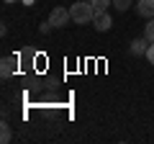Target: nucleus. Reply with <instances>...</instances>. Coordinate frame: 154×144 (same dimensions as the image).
Instances as JSON below:
<instances>
[{"label":"nucleus","mask_w":154,"mask_h":144,"mask_svg":"<svg viewBox=\"0 0 154 144\" xmlns=\"http://www.w3.org/2000/svg\"><path fill=\"white\" fill-rule=\"evenodd\" d=\"M69 16H72V21H75L77 26H82V23H93L95 8H93V3L82 0V3H75V5L69 8Z\"/></svg>","instance_id":"f257e3e1"},{"label":"nucleus","mask_w":154,"mask_h":144,"mask_svg":"<svg viewBox=\"0 0 154 144\" xmlns=\"http://www.w3.org/2000/svg\"><path fill=\"white\" fill-rule=\"evenodd\" d=\"M69 21H72V16H69V8H62V5H57L54 11H51V16H49V23H51L54 28L67 26Z\"/></svg>","instance_id":"f03ea898"},{"label":"nucleus","mask_w":154,"mask_h":144,"mask_svg":"<svg viewBox=\"0 0 154 144\" xmlns=\"http://www.w3.org/2000/svg\"><path fill=\"white\" fill-rule=\"evenodd\" d=\"M149 44H152V41H149L146 36H141V39H134V41H131V46H128V52H131L134 57H146Z\"/></svg>","instance_id":"7ed1b4c3"},{"label":"nucleus","mask_w":154,"mask_h":144,"mask_svg":"<svg viewBox=\"0 0 154 144\" xmlns=\"http://www.w3.org/2000/svg\"><path fill=\"white\" fill-rule=\"evenodd\" d=\"M16 67H18V57H3L0 59V75H3V80L11 77L16 72Z\"/></svg>","instance_id":"20e7f679"},{"label":"nucleus","mask_w":154,"mask_h":144,"mask_svg":"<svg viewBox=\"0 0 154 144\" xmlns=\"http://www.w3.org/2000/svg\"><path fill=\"white\" fill-rule=\"evenodd\" d=\"M134 8L141 18H154V0H136Z\"/></svg>","instance_id":"39448f33"},{"label":"nucleus","mask_w":154,"mask_h":144,"mask_svg":"<svg viewBox=\"0 0 154 144\" xmlns=\"http://www.w3.org/2000/svg\"><path fill=\"white\" fill-rule=\"evenodd\" d=\"M93 26L98 28V31H110V26H113V18H110V13H95Z\"/></svg>","instance_id":"423d86ee"},{"label":"nucleus","mask_w":154,"mask_h":144,"mask_svg":"<svg viewBox=\"0 0 154 144\" xmlns=\"http://www.w3.org/2000/svg\"><path fill=\"white\" fill-rule=\"evenodd\" d=\"M88 3H93L95 13H108V8H113V0H88Z\"/></svg>","instance_id":"0eeeda50"},{"label":"nucleus","mask_w":154,"mask_h":144,"mask_svg":"<svg viewBox=\"0 0 154 144\" xmlns=\"http://www.w3.org/2000/svg\"><path fill=\"white\" fill-rule=\"evenodd\" d=\"M13 139V131H11V126H8V124H0V142L3 144H8Z\"/></svg>","instance_id":"6e6552de"},{"label":"nucleus","mask_w":154,"mask_h":144,"mask_svg":"<svg viewBox=\"0 0 154 144\" xmlns=\"http://www.w3.org/2000/svg\"><path fill=\"white\" fill-rule=\"evenodd\" d=\"M134 5V0H113V8L118 13H123V11H128V8Z\"/></svg>","instance_id":"1a4fd4ad"},{"label":"nucleus","mask_w":154,"mask_h":144,"mask_svg":"<svg viewBox=\"0 0 154 144\" xmlns=\"http://www.w3.org/2000/svg\"><path fill=\"white\" fill-rule=\"evenodd\" d=\"M144 36H146V39L154 44V18H149V23L144 26Z\"/></svg>","instance_id":"9d476101"},{"label":"nucleus","mask_w":154,"mask_h":144,"mask_svg":"<svg viewBox=\"0 0 154 144\" xmlns=\"http://www.w3.org/2000/svg\"><path fill=\"white\" fill-rule=\"evenodd\" d=\"M146 59H149V64H154V44H149V49H146Z\"/></svg>","instance_id":"9b49d317"},{"label":"nucleus","mask_w":154,"mask_h":144,"mask_svg":"<svg viewBox=\"0 0 154 144\" xmlns=\"http://www.w3.org/2000/svg\"><path fill=\"white\" fill-rule=\"evenodd\" d=\"M51 28H54V26H51V23H49V21H46V23H41V26H38V31H41V33H49V31H51Z\"/></svg>","instance_id":"f8f14e48"},{"label":"nucleus","mask_w":154,"mask_h":144,"mask_svg":"<svg viewBox=\"0 0 154 144\" xmlns=\"http://www.w3.org/2000/svg\"><path fill=\"white\" fill-rule=\"evenodd\" d=\"M21 3L23 5H33V0H21Z\"/></svg>","instance_id":"ddd939ff"},{"label":"nucleus","mask_w":154,"mask_h":144,"mask_svg":"<svg viewBox=\"0 0 154 144\" xmlns=\"http://www.w3.org/2000/svg\"><path fill=\"white\" fill-rule=\"evenodd\" d=\"M5 3H8V5H11V3H21V0H5Z\"/></svg>","instance_id":"4468645a"}]
</instances>
